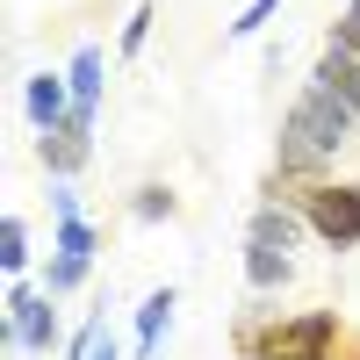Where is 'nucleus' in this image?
Wrapping results in <instances>:
<instances>
[{"instance_id": "f257e3e1", "label": "nucleus", "mask_w": 360, "mask_h": 360, "mask_svg": "<svg viewBox=\"0 0 360 360\" xmlns=\"http://www.w3.org/2000/svg\"><path fill=\"white\" fill-rule=\"evenodd\" d=\"M353 130H360V115L332 94V86H303V94H295V108L281 115V173H317L324 159H339L346 144H353Z\"/></svg>"}, {"instance_id": "f03ea898", "label": "nucleus", "mask_w": 360, "mask_h": 360, "mask_svg": "<svg viewBox=\"0 0 360 360\" xmlns=\"http://www.w3.org/2000/svg\"><path fill=\"white\" fill-rule=\"evenodd\" d=\"M339 346H346L339 310H303L245 332V360H339Z\"/></svg>"}, {"instance_id": "7ed1b4c3", "label": "nucleus", "mask_w": 360, "mask_h": 360, "mask_svg": "<svg viewBox=\"0 0 360 360\" xmlns=\"http://www.w3.org/2000/svg\"><path fill=\"white\" fill-rule=\"evenodd\" d=\"M295 209H303V224L332 252H353L360 245V180H310V188L295 195Z\"/></svg>"}, {"instance_id": "20e7f679", "label": "nucleus", "mask_w": 360, "mask_h": 360, "mask_svg": "<svg viewBox=\"0 0 360 360\" xmlns=\"http://www.w3.org/2000/svg\"><path fill=\"white\" fill-rule=\"evenodd\" d=\"M8 346L15 353H51L58 346V295L15 281L8 288Z\"/></svg>"}, {"instance_id": "39448f33", "label": "nucleus", "mask_w": 360, "mask_h": 360, "mask_svg": "<svg viewBox=\"0 0 360 360\" xmlns=\"http://www.w3.org/2000/svg\"><path fill=\"white\" fill-rule=\"evenodd\" d=\"M101 252V231L86 224V217H58V259H51V274H44V295H72L86 281V266H94Z\"/></svg>"}, {"instance_id": "423d86ee", "label": "nucleus", "mask_w": 360, "mask_h": 360, "mask_svg": "<svg viewBox=\"0 0 360 360\" xmlns=\"http://www.w3.org/2000/svg\"><path fill=\"white\" fill-rule=\"evenodd\" d=\"M22 108H29V123H37L44 137L65 130V123H72V79H65V72H37V79L22 86Z\"/></svg>"}, {"instance_id": "0eeeda50", "label": "nucleus", "mask_w": 360, "mask_h": 360, "mask_svg": "<svg viewBox=\"0 0 360 360\" xmlns=\"http://www.w3.org/2000/svg\"><path fill=\"white\" fill-rule=\"evenodd\" d=\"M173 310H180V288H152V295L137 303V360H152V353H159Z\"/></svg>"}, {"instance_id": "6e6552de", "label": "nucleus", "mask_w": 360, "mask_h": 360, "mask_svg": "<svg viewBox=\"0 0 360 360\" xmlns=\"http://www.w3.org/2000/svg\"><path fill=\"white\" fill-rule=\"evenodd\" d=\"M295 238H303V209H281V202H266L252 231H245V245H274V252H295Z\"/></svg>"}, {"instance_id": "1a4fd4ad", "label": "nucleus", "mask_w": 360, "mask_h": 360, "mask_svg": "<svg viewBox=\"0 0 360 360\" xmlns=\"http://www.w3.org/2000/svg\"><path fill=\"white\" fill-rule=\"evenodd\" d=\"M86 152H94V137H86V130H51V137H37V159H44L58 180H72V173L86 166Z\"/></svg>"}, {"instance_id": "9d476101", "label": "nucleus", "mask_w": 360, "mask_h": 360, "mask_svg": "<svg viewBox=\"0 0 360 360\" xmlns=\"http://www.w3.org/2000/svg\"><path fill=\"white\" fill-rule=\"evenodd\" d=\"M317 86H332V94L360 115V58H346V51H332V44H324V58H317V72H310Z\"/></svg>"}, {"instance_id": "9b49d317", "label": "nucleus", "mask_w": 360, "mask_h": 360, "mask_svg": "<svg viewBox=\"0 0 360 360\" xmlns=\"http://www.w3.org/2000/svg\"><path fill=\"white\" fill-rule=\"evenodd\" d=\"M245 281L266 295V288H281L288 281V252H274V245H245Z\"/></svg>"}, {"instance_id": "f8f14e48", "label": "nucleus", "mask_w": 360, "mask_h": 360, "mask_svg": "<svg viewBox=\"0 0 360 360\" xmlns=\"http://www.w3.org/2000/svg\"><path fill=\"white\" fill-rule=\"evenodd\" d=\"M130 217H137V224H166V217H180V195L159 188V180H144V188L130 195Z\"/></svg>"}, {"instance_id": "ddd939ff", "label": "nucleus", "mask_w": 360, "mask_h": 360, "mask_svg": "<svg viewBox=\"0 0 360 360\" xmlns=\"http://www.w3.org/2000/svg\"><path fill=\"white\" fill-rule=\"evenodd\" d=\"M0 266H8V281H22V266H29V224L8 209V224H0Z\"/></svg>"}, {"instance_id": "4468645a", "label": "nucleus", "mask_w": 360, "mask_h": 360, "mask_svg": "<svg viewBox=\"0 0 360 360\" xmlns=\"http://www.w3.org/2000/svg\"><path fill=\"white\" fill-rule=\"evenodd\" d=\"M274 8H281V0H252V8H245V15H238V22L224 29V37H231V44H245V37H259V29H266V22H274Z\"/></svg>"}, {"instance_id": "2eb2a0df", "label": "nucleus", "mask_w": 360, "mask_h": 360, "mask_svg": "<svg viewBox=\"0 0 360 360\" xmlns=\"http://www.w3.org/2000/svg\"><path fill=\"white\" fill-rule=\"evenodd\" d=\"M332 51H346V58H360V0H346V15L332 22Z\"/></svg>"}, {"instance_id": "dca6fc26", "label": "nucleus", "mask_w": 360, "mask_h": 360, "mask_svg": "<svg viewBox=\"0 0 360 360\" xmlns=\"http://www.w3.org/2000/svg\"><path fill=\"white\" fill-rule=\"evenodd\" d=\"M152 22H159V15H152V8H137V15H130V22H123V58H137V51H144V44H152Z\"/></svg>"}, {"instance_id": "f3484780", "label": "nucleus", "mask_w": 360, "mask_h": 360, "mask_svg": "<svg viewBox=\"0 0 360 360\" xmlns=\"http://www.w3.org/2000/svg\"><path fill=\"white\" fill-rule=\"evenodd\" d=\"M51 202H58V217H79V195H72V180H58V188H51Z\"/></svg>"}, {"instance_id": "a211bd4d", "label": "nucleus", "mask_w": 360, "mask_h": 360, "mask_svg": "<svg viewBox=\"0 0 360 360\" xmlns=\"http://www.w3.org/2000/svg\"><path fill=\"white\" fill-rule=\"evenodd\" d=\"M86 360H123V346H115V332H101V339H94V353H86Z\"/></svg>"}, {"instance_id": "6ab92c4d", "label": "nucleus", "mask_w": 360, "mask_h": 360, "mask_svg": "<svg viewBox=\"0 0 360 360\" xmlns=\"http://www.w3.org/2000/svg\"><path fill=\"white\" fill-rule=\"evenodd\" d=\"M353 360H360V339H353Z\"/></svg>"}]
</instances>
